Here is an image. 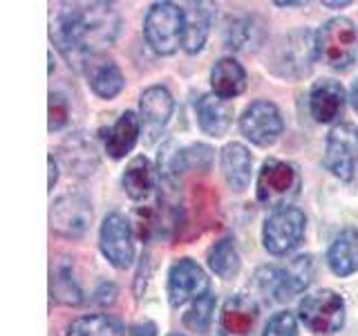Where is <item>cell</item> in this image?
Listing matches in <instances>:
<instances>
[{
  "label": "cell",
  "mask_w": 358,
  "mask_h": 336,
  "mask_svg": "<svg viewBox=\"0 0 358 336\" xmlns=\"http://www.w3.org/2000/svg\"><path fill=\"white\" fill-rule=\"evenodd\" d=\"M119 14L108 3H65L52 16V41L67 63L81 70L115 43Z\"/></svg>",
  "instance_id": "1"
},
{
  "label": "cell",
  "mask_w": 358,
  "mask_h": 336,
  "mask_svg": "<svg viewBox=\"0 0 358 336\" xmlns=\"http://www.w3.org/2000/svg\"><path fill=\"white\" fill-rule=\"evenodd\" d=\"M316 54L331 70H350L358 59V29L345 16L331 18L316 31Z\"/></svg>",
  "instance_id": "2"
},
{
  "label": "cell",
  "mask_w": 358,
  "mask_h": 336,
  "mask_svg": "<svg viewBox=\"0 0 358 336\" xmlns=\"http://www.w3.org/2000/svg\"><path fill=\"white\" fill-rule=\"evenodd\" d=\"M316 59V34L309 29H298L275 43L266 67H271L280 76L298 78L311 70V63Z\"/></svg>",
  "instance_id": "3"
},
{
  "label": "cell",
  "mask_w": 358,
  "mask_h": 336,
  "mask_svg": "<svg viewBox=\"0 0 358 336\" xmlns=\"http://www.w3.org/2000/svg\"><path fill=\"white\" fill-rule=\"evenodd\" d=\"M184 9H179L175 3H155L143 20L145 41L157 54H175L179 45H184Z\"/></svg>",
  "instance_id": "4"
},
{
  "label": "cell",
  "mask_w": 358,
  "mask_h": 336,
  "mask_svg": "<svg viewBox=\"0 0 358 336\" xmlns=\"http://www.w3.org/2000/svg\"><path fill=\"white\" fill-rule=\"evenodd\" d=\"M257 285L273 300H289L311 285L313 278V258L298 255L282 267H262L257 272Z\"/></svg>",
  "instance_id": "5"
},
{
  "label": "cell",
  "mask_w": 358,
  "mask_h": 336,
  "mask_svg": "<svg viewBox=\"0 0 358 336\" xmlns=\"http://www.w3.org/2000/svg\"><path fill=\"white\" fill-rule=\"evenodd\" d=\"M298 316L309 332L318 336H331L345 323V300L331 289H320L300 300Z\"/></svg>",
  "instance_id": "6"
},
{
  "label": "cell",
  "mask_w": 358,
  "mask_h": 336,
  "mask_svg": "<svg viewBox=\"0 0 358 336\" xmlns=\"http://www.w3.org/2000/svg\"><path fill=\"white\" fill-rule=\"evenodd\" d=\"M307 218L296 206H280L266 218L262 229L264 249L271 255H287L305 238Z\"/></svg>",
  "instance_id": "7"
},
{
  "label": "cell",
  "mask_w": 358,
  "mask_h": 336,
  "mask_svg": "<svg viewBox=\"0 0 358 336\" xmlns=\"http://www.w3.org/2000/svg\"><path fill=\"white\" fill-rule=\"evenodd\" d=\"M300 175L294 164L280 162V160H266L262 164V171L257 175V200L266 206H289L287 202L298 193Z\"/></svg>",
  "instance_id": "8"
},
{
  "label": "cell",
  "mask_w": 358,
  "mask_h": 336,
  "mask_svg": "<svg viewBox=\"0 0 358 336\" xmlns=\"http://www.w3.org/2000/svg\"><path fill=\"white\" fill-rule=\"evenodd\" d=\"M358 162V128L354 123H338L327 134L324 168L338 179H352Z\"/></svg>",
  "instance_id": "9"
},
{
  "label": "cell",
  "mask_w": 358,
  "mask_h": 336,
  "mask_svg": "<svg viewBox=\"0 0 358 336\" xmlns=\"http://www.w3.org/2000/svg\"><path fill=\"white\" fill-rule=\"evenodd\" d=\"M99 246L108 262L117 269H128L134 260L132 222L121 213H110L99 229Z\"/></svg>",
  "instance_id": "10"
},
{
  "label": "cell",
  "mask_w": 358,
  "mask_h": 336,
  "mask_svg": "<svg viewBox=\"0 0 358 336\" xmlns=\"http://www.w3.org/2000/svg\"><path fill=\"white\" fill-rule=\"evenodd\" d=\"M285 121L275 104L271 101H253L240 117V130L246 139L255 146H273L282 134Z\"/></svg>",
  "instance_id": "11"
},
{
  "label": "cell",
  "mask_w": 358,
  "mask_h": 336,
  "mask_svg": "<svg viewBox=\"0 0 358 336\" xmlns=\"http://www.w3.org/2000/svg\"><path fill=\"white\" fill-rule=\"evenodd\" d=\"M92 222V204L83 193H67L52 204L50 227L61 238H81Z\"/></svg>",
  "instance_id": "12"
},
{
  "label": "cell",
  "mask_w": 358,
  "mask_h": 336,
  "mask_svg": "<svg viewBox=\"0 0 358 336\" xmlns=\"http://www.w3.org/2000/svg\"><path fill=\"white\" fill-rule=\"evenodd\" d=\"M208 294V278L195 260L182 258L168 272V300L173 307H182L190 300Z\"/></svg>",
  "instance_id": "13"
},
{
  "label": "cell",
  "mask_w": 358,
  "mask_h": 336,
  "mask_svg": "<svg viewBox=\"0 0 358 336\" xmlns=\"http://www.w3.org/2000/svg\"><path fill=\"white\" fill-rule=\"evenodd\" d=\"M173 110H175V99L164 85H152L148 90H143V94L139 99V121L143 132L148 134V141H152L168 126V121L173 117Z\"/></svg>",
  "instance_id": "14"
},
{
  "label": "cell",
  "mask_w": 358,
  "mask_h": 336,
  "mask_svg": "<svg viewBox=\"0 0 358 336\" xmlns=\"http://www.w3.org/2000/svg\"><path fill=\"white\" fill-rule=\"evenodd\" d=\"M257 302L246 294L231 296L222 307L220 336H253L257 323Z\"/></svg>",
  "instance_id": "15"
},
{
  "label": "cell",
  "mask_w": 358,
  "mask_h": 336,
  "mask_svg": "<svg viewBox=\"0 0 358 336\" xmlns=\"http://www.w3.org/2000/svg\"><path fill=\"white\" fill-rule=\"evenodd\" d=\"M345 88L334 78L316 81L309 92V110L311 117L320 123H329L341 115L345 108Z\"/></svg>",
  "instance_id": "16"
},
{
  "label": "cell",
  "mask_w": 358,
  "mask_h": 336,
  "mask_svg": "<svg viewBox=\"0 0 358 336\" xmlns=\"http://www.w3.org/2000/svg\"><path fill=\"white\" fill-rule=\"evenodd\" d=\"M220 164H222V175L227 179V184L233 190H244L251 182V171H253V157L249 153L244 144H227L222 148V157H220Z\"/></svg>",
  "instance_id": "17"
},
{
  "label": "cell",
  "mask_w": 358,
  "mask_h": 336,
  "mask_svg": "<svg viewBox=\"0 0 358 336\" xmlns=\"http://www.w3.org/2000/svg\"><path fill=\"white\" fill-rule=\"evenodd\" d=\"M197 123L210 137H224L233 123V106L217 94H204L197 101Z\"/></svg>",
  "instance_id": "18"
},
{
  "label": "cell",
  "mask_w": 358,
  "mask_h": 336,
  "mask_svg": "<svg viewBox=\"0 0 358 336\" xmlns=\"http://www.w3.org/2000/svg\"><path fill=\"white\" fill-rule=\"evenodd\" d=\"M327 265L341 278L358 272V229L347 227L336 235L327 251Z\"/></svg>",
  "instance_id": "19"
},
{
  "label": "cell",
  "mask_w": 358,
  "mask_h": 336,
  "mask_svg": "<svg viewBox=\"0 0 358 336\" xmlns=\"http://www.w3.org/2000/svg\"><path fill=\"white\" fill-rule=\"evenodd\" d=\"M210 88L213 94L224 101L240 97L246 90V72L235 59H220L210 70Z\"/></svg>",
  "instance_id": "20"
},
{
  "label": "cell",
  "mask_w": 358,
  "mask_h": 336,
  "mask_svg": "<svg viewBox=\"0 0 358 336\" xmlns=\"http://www.w3.org/2000/svg\"><path fill=\"white\" fill-rule=\"evenodd\" d=\"M141 134V121L134 112L126 110L123 115L117 119V123L108 130V137H106V153L112 157V160H121L126 157L134 144H137Z\"/></svg>",
  "instance_id": "21"
},
{
  "label": "cell",
  "mask_w": 358,
  "mask_h": 336,
  "mask_svg": "<svg viewBox=\"0 0 358 336\" xmlns=\"http://www.w3.org/2000/svg\"><path fill=\"white\" fill-rule=\"evenodd\" d=\"M186 25H184V45L182 48L188 54H197L208 38L213 9L206 3H190L188 9H184Z\"/></svg>",
  "instance_id": "22"
},
{
  "label": "cell",
  "mask_w": 358,
  "mask_h": 336,
  "mask_svg": "<svg viewBox=\"0 0 358 336\" xmlns=\"http://www.w3.org/2000/svg\"><path fill=\"white\" fill-rule=\"evenodd\" d=\"M121 184H123V190H126L130 200H134V202L145 200L157 186L152 164L145 160L143 155L134 157V160L126 166V171H123Z\"/></svg>",
  "instance_id": "23"
},
{
  "label": "cell",
  "mask_w": 358,
  "mask_h": 336,
  "mask_svg": "<svg viewBox=\"0 0 358 336\" xmlns=\"http://www.w3.org/2000/svg\"><path fill=\"white\" fill-rule=\"evenodd\" d=\"M61 155L70 168L76 175H90L94 173V168L99 166V155L92 141H87L81 134H74L70 137L61 148Z\"/></svg>",
  "instance_id": "24"
},
{
  "label": "cell",
  "mask_w": 358,
  "mask_h": 336,
  "mask_svg": "<svg viewBox=\"0 0 358 336\" xmlns=\"http://www.w3.org/2000/svg\"><path fill=\"white\" fill-rule=\"evenodd\" d=\"M126 81H123V74L119 67L112 61H99V63H90V88L92 92L101 99H115Z\"/></svg>",
  "instance_id": "25"
},
{
  "label": "cell",
  "mask_w": 358,
  "mask_h": 336,
  "mask_svg": "<svg viewBox=\"0 0 358 336\" xmlns=\"http://www.w3.org/2000/svg\"><path fill=\"white\" fill-rule=\"evenodd\" d=\"M65 336H123V325L108 314H87L67 325Z\"/></svg>",
  "instance_id": "26"
},
{
  "label": "cell",
  "mask_w": 358,
  "mask_h": 336,
  "mask_svg": "<svg viewBox=\"0 0 358 336\" xmlns=\"http://www.w3.org/2000/svg\"><path fill=\"white\" fill-rule=\"evenodd\" d=\"M52 298L61 305H81L83 291L72 276V267L67 262H59L52 267Z\"/></svg>",
  "instance_id": "27"
},
{
  "label": "cell",
  "mask_w": 358,
  "mask_h": 336,
  "mask_svg": "<svg viewBox=\"0 0 358 336\" xmlns=\"http://www.w3.org/2000/svg\"><path fill=\"white\" fill-rule=\"evenodd\" d=\"M208 267H210L213 274L224 278V280H231L240 274V253H238V249H235L231 238H222L220 242H215L210 246Z\"/></svg>",
  "instance_id": "28"
},
{
  "label": "cell",
  "mask_w": 358,
  "mask_h": 336,
  "mask_svg": "<svg viewBox=\"0 0 358 336\" xmlns=\"http://www.w3.org/2000/svg\"><path fill=\"white\" fill-rule=\"evenodd\" d=\"M213 312H215V296L208 291L206 296H201L199 300H195L193 307L184 314V325L188 330L204 334L208 330L210 321H213Z\"/></svg>",
  "instance_id": "29"
},
{
  "label": "cell",
  "mask_w": 358,
  "mask_h": 336,
  "mask_svg": "<svg viewBox=\"0 0 358 336\" xmlns=\"http://www.w3.org/2000/svg\"><path fill=\"white\" fill-rule=\"evenodd\" d=\"M262 336H298L296 316L289 312H278L275 316H271L264 325Z\"/></svg>",
  "instance_id": "30"
},
{
  "label": "cell",
  "mask_w": 358,
  "mask_h": 336,
  "mask_svg": "<svg viewBox=\"0 0 358 336\" xmlns=\"http://www.w3.org/2000/svg\"><path fill=\"white\" fill-rule=\"evenodd\" d=\"M67 119H70V106H67V99L59 92L50 94V132L61 130Z\"/></svg>",
  "instance_id": "31"
},
{
  "label": "cell",
  "mask_w": 358,
  "mask_h": 336,
  "mask_svg": "<svg viewBox=\"0 0 358 336\" xmlns=\"http://www.w3.org/2000/svg\"><path fill=\"white\" fill-rule=\"evenodd\" d=\"M130 336H157V325L152 321H141L130 330Z\"/></svg>",
  "instance_id": "32"
},
{
  "label": "cell",
  "mask_w": 358,
  "mask_h": 336,
  "mask_svg": "<svg viewBox=\"0 0 358 336\" xmlns=\"http://www.w3.org/2000/svg\"><path fill=\"white\" fill-rule=\"evenodd\" d=\"M48 164H50V182H48V186H50V190H52L54 184H56V179H59V164H56L54 155L48 157Z\"/></svg>",
  "instance_id": "33"
},
{
  "label": "cell",
  "mask_w": 358,
  "mask_h": 336,
  "mask_svg": "<svg viewBox=\"0 0 358 336\" xmlns=\"http://www.w3.org/2000/svg\"><path fill=\"white\" fill-rule=\"evenodd\" d=\"M350 99H352V106H354V110L358 112V81L354 83V88H352V94H350Z\"/></svg>",
  "instance_id": "34"
},
{
  "label": "cell",
  "mask_w": 358,
  "mask_h": 336,
  "mask_svg": "<svg viewBox=\"0 0 358 336\" xmlns=\"http://www.w3.org/2000/svg\"><path fill=\"white\" fill-rule=\"evenodd\" d=\"M322 5H324V7H334V9H338V7H347V5H350V0H343V3H329V0H324Z\"/></svg>",
  "instance_id": "35"
},
{
  "label": "cell",
  "mask_w": 358,
  "mask_h": 336,
  "mask_svg": "<svg viewBox=\"0 0 358 336\" xmlns=\"http://www.w3.org/2000/svg\"><path fill=\"white\" fill-rule=\"evenodd\" d=\"M275 5H278V7H302L305 3H285V0H278Z\"/></svg>",
  "instance_id": "36"
},
{
  "label": "cell",
  "mask_w": 358,
  "mask_h": 336,
  "mask_svg": "<svg viewBox=\"0 0 358 336\" xmlns=\"http://www.w3.org/2000/svg\"><path fill=\"white\" fill-rule=\"evenodd\" d=\"M168 336H184V334H168Z\"/></svg>",
  "instance_id": "37"
}]
</instances>
